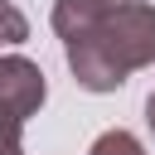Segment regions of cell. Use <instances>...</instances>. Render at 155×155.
Here are the masks:
<instances>
[{"mask_svg":"<svg viewBox=\"0 0 155 155\" xmlns=\"http://www.w3.org/2000/svg\"><path fill=\"white\" fill-rule=\"evenodd\" d=\"M0 155H24V136H19V121H5V116H0Z\"/></svg>","mask_w":155,"mask_h":155,"instance_id":"cell-6","label":"cell"},{"mask_svg":"<svg viewBox=\"0 0 155 155\" xmlns=\"http://www.w3.org/2000/svg\"><path fill=\"white\" fill-rule=\"evenodd\" d=\"M145 126H150V136H155V92L145 97Z\"/></svg>","mask_w":155,"mask_h":155,"instance_id":"cell-7","label":"cell"},{"mask_svg":"<svg viewBox=\"0 0 155 155\" xmlns=\"http://www.w3.org/2000/svg\"><path fill=\"white\" fill-rule=\"evenodd\" d=\"M29 39V19L10 5V0H0V48H15V44H24Z\"/></svg>","mask_w":155,"mask_h":155,"instance_id":"cell-5","label":"cell"},{"mask_svg":"<svg viewBox=\"0 0 155 155\" xmlns=\"http://www.w3.org/2000/svg\"><path fill=\"white\" fill-rule=\"evenodd\" d=\"M44 97H48L44 68L24 53H0V116L24 126L29 116H39Z\"/></svg>","mask_w":155,"mask_h":155,"instance_id":"cell-2","label":"cell"},{"mask_svg":"<svg viewBox=\"0 0 155 155\" xmlns=\"http://www.w3.org/2000/svg\"><path fill=\"white\" fill-rule=\"evenodd\" d=\"M116 5H126V0H53V34L68 39V34L97 24V19H102L107 10H116Z\"/></svg>","mask_w":155,"mask_h":155,"instance_id":"cell-3","label":"cell"},{"mask_svg":"<svg viewBox=\"0 0 155 155\" xmlns=\"http://www.w3.org/2000/svg\"><path fill=\"white\" fill-rule=\"evenodd\" d=\"M63 58L82 92H116L131 73L155 63V5L126 0L97 24L63 39Z\"/></svg>","mask_w":155,"mask_h":155,"instance_id":"cell-1","label":"cell"},{"mask_svg":"<svg viewBox=\"0 0 155 155\" xmlns=\"http://www.w3.org/2000/svg\"><path fill=\"white\" fill-rule=\"evenodd\" d=\"M87 155H145V145L131 136V131H121V126H111V131H102L92 145H87Z\"/></svg>","mask_w":155,"mask_h":155,"instance_id":"cell-4","label":"cell"}]
</instances>
